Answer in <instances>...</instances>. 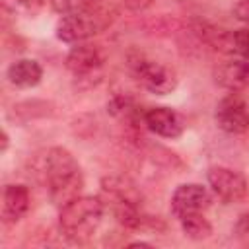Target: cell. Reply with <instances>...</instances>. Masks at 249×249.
I'll return each instance as SVG.
<instances>
[{
	"label": "cell",
	"instance_id": "1",
	"mask_svg": "<svg viewBox=\"0 0 249 249\" xmlns=\"http://www.w3.org/2000/svg\"><path fill=\"white\" fill-rule=\"evenodd\" d=\"M29 175L35 183L49 191L54 204L64 206L72 198L80 196L84 177L78 160L60 146H49L37 150L29 160Z\"/></svg>",
	"mask_w": 249,
	"mask_h": 249
},
{
	"label": "cell",
	"instance_id": "2",
	"mask_svg": "<svg viewBox=\"0 0 249 249\" xmlns=\"http://www.w3.org/2000/svg\"><path fill=\"white\" fill-rule=\"evenodd\" d=\"M105 208L107 206L101 196L80 195L72 198L70 202L60 206V212H58L60 231L74 243L88 241L99 228Z\"/></svg>",
	"mask_w": 249,
	"mask_h": 249
},
{
	"label": "cell",
	"instance_id": "3",
	"mask_svg": "<svg viewBox=\"0 0 249 249\" xmlns=\"http://www.w3.org/2000/svg\"><path fill=\"white\" fill-rule=\"evenodd\" d=\"M107 23L109 19L105 18V12L101 8H95L88 12L60 16V19L56 21L54 33H56V39L62 43L78 45V43L88 41L95 33H99Z\"/></svg>",
	"mask_w": 249,
	"mask_h": 249
},
{
	"label": "cell",
	"instance_id": "4",
	"mask_svg": "<svg viewBox=\"0 0 249 249\" xmlns=\"http://www.w3.org/2000/svg\"><path fill=\"white\" fill-rule=\"evenodd\" d=\"M130 68H132L136 82L154 95H167L177 88L179 80H177L175 70L163 62H158L146 56H136L132 58Z\"/></svg>",
	"mask_w": 249,
	"mask_h": 249
},
{
	"label": "cell",
	"instance_id": "5",
	"mask_svg": "<svg viewBox=\"0 0 249 249\" xmlns=\"http://www.w3.org/2000/svg\"><path fill=\"white\" fill-rule=\"evenodd\" d=\"M105 62V54L97 45L78 43L66 54V68L78 82H89L95 86L101 80V68Z\"/></svg>",
	"mask_w": 249,
	"mask_h": 249
},
{
	"label": "cell",
	"instance_id": "6",
	"mask_svg": "<svg viewBox=\"0 0 249 249\" xmlns=\"http://www.w3.org/2000/svg\"><path fill=\"white\" fill-rule=\"evenodd\" d=\"M206 181L214 196L226 204L241 202L247 196V179L226 165H212L206 171Z\"/></svg>",
	"mask_w": 249,
	"mask_h": 249
},
{
	"label": "cell",
	"instance_id": "7",
	"mask_svg": "<svg viewBox=\"0 0 249 249\" xmlns=\"http://www.w3.org/2000/svg\"><path fill=\"white\" fill-rule=\"evenodd\" d=\"M214 123L222 132L231 134V136L247 132L249 130L247 103L237 93H230L222 97L214 107Z\"/></svg>",
	"mask_w": 249,
	"mask_h": 249
},
{
	"label": "cell",
	"instance_id": "8",
	"mask_svg": "<svg viewBox=\"0 0 249 249\" xmlns=\"http://www.w3.org/2000/svg\"><path fill=\"white\" fill-rule=\"evenodd\" d=\"M212 191L200 183H181L169 200L171 214L179 220L181 216L193 214V212H206L212 206Z\"/></svg>",
	"mask_w": 249,
	"mask_h": 249
},
{
	"label": "cell",
	"instance_id": "9",
	"mask_svg": "<svg viewBox=\"0 0 249 249\" xmlns=\"http://www.w3.org/2000/svg\"><path fill=\"white\" fill-rule=\"evenodd\" d=\"M212 78L214 84L222 89H228L231 93L243 91L249 88V60L241 56H231L214 66Z\"/></svg>",
	"mask_w": 249,
	"mask_h": 249
},
{
	"label": "cell",
	"instance_id": "10",
	"mask_svg": "<svg viewBox=\"0 0 249 249\" xmlns=\"http://www.w3.org/2000/svg\"><path fill=\"white\" fill-rule=\"evenodd\" d=\"M144 126L161 138H179L185 132V119L171 107H152L144 111Z\"/></svg>",
	"mask_w": 249,
	"mask_h": 249
},
{
	"label": "cell",
	"instance_id": "11",
	"mask_svg": "<svg viewBox=\"0 0 249 249\" xmlns=\"http://www.w3.org/2000/svg\"><path fill=\"white\" fill-rule=\"evenodd\" d=\"M29 202L31 196L25 185H6L2 193V210H0L2 222L4 224L19 222L29 210Z\"/></svg>",
	"mask_w": 249,
	"mask_h": 249
},
{
	"label": "cell",
	"instance_id": "12",
	"mask_svg": "<svg viewBox=\"0 0 249 249\" xmlns=\"http://www.w3.org/2000/svg\"><path fill=\"white\" fill-rule=\"evenodd\" d=\"M6 78L16 88L31 89V88L41 84V80H43V66L37 60H33V58H18V60H14L8 66Z\"/></svg>",
	"mask_w": 249,
	"mask_h": 249
},
{
	"label": "cell",
	"instance_id": "13",
	"mask_svg": "<svg viewBox=\"0 0 249 249\" xmlns=\"http://www.w3.org/2000/svg\"><path fill=\"white\" fill-rule=\"evenodd\" d=\"M179 224H181V231L191 241H204L212 235V224L208 222L204 212H193V214L181 216Z\"/></svg>",
	"mask_w": 249,
	"mask_h": 249
},
{
	"label": "cell",
	"instance_id": "14",
	"mask_svg": "<svg viewBox=\"0 0 249 249\" xmlns=\"http://www.w3.org/2000/svg\"><path fill=\"white\" fill-rule=\"evenodd\" d=\"M107 111H109L115 119L126 121V123H134L138 117L144 119V113H140L138 105H136L130 97H126V95H115V97L107 103Z\"/></svg>",
	"mask_w": 249,
	"mask_h": 249
},
{
	"label": "cell",
	"instance_id": "15",
	"mask_svg": "<svg viewBox=\"0 0 249 249\" xmlns=\"http://www.w3.org/2000/svg\"><path fill=\"white\" fill-rule=\"evenodd\" d=\"M101 2H103V0H51L54 12H58L60 16L95 10V8L101 6Z\"/></svg>",
	"mask_w": 249,
	"mask_h": 249
},
{
	"label": "cell",
	"instance_id": "16",
	"mask_svg": "<svg viewBox=\"0 0 249 249\" xmlns=\"http://www.w3.org/2000/svg\"><path fill=\"white\" fill-rule=\"evenodd\" d=\"M230 54L249 60V27L231 31V53Z\"/></svg>",
	"mask_w": 249,
	"mask_h": 249
},
{
	"label": "cell",
	"instance_id": "17",
	"mask_svg": "<svg viewBox=\"0 0 249 249\" xmlns=\"http://www.w3.org/2000/svg\"><path fill=\"white\" fill-rule=\"evenodd\" d=\"M233 233H235V237H237V241L241 245L249 247V212H243L237 218V222L233 226Z\"/></svg>",
	"mask_w": 249,
	"mask_h": 249
},
{
	"label": "cell",
	"instance_id": "18",
	"mask_svg": "<svg viewBox=\"0 0 249 249\" xmlns=\"http://www.w3.org/2000/svg\"><path fill=\"white\" fill-rule=\"evenodd\" d=\"M233 14L239 21H243L249 27V0H239L233 8Z\"/></svg>",
	"mask_w": 249,
	"mask_h": 249
},
{
	"label": "cell",
	"instance_id": "19",
	"mask_svg": "<svg viewBox=\"0 0 249 249\" xmlns=\"http://www.w3.org/2000/svg\"><path fill=\"white\" fill-rule=\"evenodd\" d=\"M19 6H23V8H27V10H31V12H35V10H39L41 6H43V2L45 0H16Z\"/></svg>",
	"mask_w": 249,
	"mask_h": 249
},
{
	"label": "cell",
	"instance_id": "20",
	"mask_svg": "<svg viewBox=\"0 0 249 249\" xmlns=\"http://www.w3.org/2000/svg\"><path fill=\"white\" fill-rule=\"evenodd\" d=\"M130 10H144L152 4V0H124Z\"/></svg>",
	"mask_w": 249,
	"mask_h": 249
},
{
	"label": "cell",
	"instance_id": "21",
	"mask_svg": "<svg viewBox=\"0 0 249 249\" xmlns=\"http://www.w3.org/2000/svg\"><path fill=\"white\" fill-rule=\"evenodd\" d=\"M8 146H10V136H8V132H6V130H2V140H0V152H2V154H6Z\"/></svg>",
	"mask_w": 249,
	"mask_h": 249
},
{
	"label": "cell",
	"instance_id": "22",
	"mask_svg": "<svg viewBox=\"0 0 249 249\" xmlns=\"http://www.w3.org/2000/svg\"><path fill=\"white\" fill-rule=\"evenodd\" d=\"M128 247H152V245L146 241H134V243H128Z\"/></svg>",
	"mask_w": 249,
	"mask_h": 249
}]
</instances>
